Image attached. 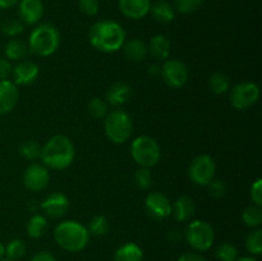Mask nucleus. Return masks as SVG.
<instances>
[{"mask_svg": "<svg viewBox=\"0 0 262 261\" xmlns=\"http://www.w3.org/2000/svg\"><path fill=\"white\" fill-rule=\"evenodd\" d=\"M26 250H27L26 243L22 240H19V238H14L5 247V255L10 260L17 261L26 255Z\"/></svg>", "mask_w": 262, "mask_h": 261, "instance_id": "obj_29", "label": "nucleus"}, {"mask_svg": "<svg viewBox=\"0 0 262 261\" xmlns=\"http://www.w3.org/2000/svg\"><path fill=\"white\" fill-rule=\"evenodd\" d=\"M216 257L220 261H237L238 250L234 245L229 242H224L217 247Z\"/></svg>", "mask_w": 262, "mask_h": 261, "instance_id": "obj_35", "label": "nucleus"}, {"mask_svg": "<svg viewBox=\"0 0 262 261\" xmlns=\"http://www.w3.org/2000/svg\"><path fill=\"white\" fill-rule=\"evenodd\" d=\"M150 13L154 19L160 23H170L176 18V8L168 0H158L151 4Z\"/></svg>", "mask_w": 262, "mask_h": 261, "instance_id": "obj_21", "label": "nucleus"}, {"mask_svg": "<svg viewBox=\"0 0 262 261\" xmlns=\"http://www.w3.org/2000/svg\"><path fill=\"white\" fill-rule=\"evenodd\" d=\"M20 155L27 160H36L41 155V146L40 143L36 142L35 140H28L20 145L19 147Z\"/></svg>", "mask_w": 262, "mask_h": 261, "instance_id": "obj_33", "label": "nucleus"}, {"mask_svg": "<svg viewBox=\"0 0 262 261\" xmlns=\"http://www.w3.org/2000/svg\"><path fill=\"white\" fill-rule=\"evenodd\" d=\"M148 54L154 60L165 61L168 60L171 51V44L169 38L164 35H156L151 38L150 45L147 46Z\"/></svg>", "mask_w": 262, "mask_h": 261, "instance_id": "obj_19", "label": "nucleus"}, {"mask_svg": "<svg viewBox=\"0 0 262 261\" xmlns=\"http://www.w3.org/2000/svg\"><path fill=\"white\" fill-rule=\"evenodd\" d=\"M176 4V12L183 13V14H191L201 8L204 0H174Z\"/></svg>", "mask_w": 262, "mask_h": 261, "instance_id": "obj_36", "label": "nucleus"}, {"mask_svg": "<svg viewBox=\"0 0 262 261\" xmlns=\"http://www.w3.org/2000/svg\"><path fill=\"white\" fill-rule=\"evenodd\" d=\"M145 209L154 220H165L171 215L170 200L160 192H154L146 197Z\"/></svg>", "mask_w": 262, "mask_h": 261, "instance_id": "obj_12", "label": "nucleus"}, {"mask_svg": "<svg viewBox=\"0 0 262 261\" xmlns=\"http://www.w3.org/2000/svg\"><path fill=\"white\" fill-rule=\"evenodd\" d=\"M251 199L255 205H258V206L262 205V181L260 178L256 179V182L251 187Z\"/></svg>", "mask_w": 262, "mask_h": 261, "instance_id": "obj_39", "label": "nucleus"}, {"mask_svg": "<svg viewBox=\"0 0 262 261\" xmlns=\"http://www.w3.org/2000/svg\"><path fill=\"white\" fill-rule=\"evenodd\" d=\"M151 0H118L123 15L133 20L142 19L150 13Z\"/></svg>", "mask_w": 262, "mask_h": 261, "instance_id": "obj_17", "label": "nucleus"}, {"mask_svg": "<svg viewBox=\"0 0 262 261\" xmlns=\"http://www.w3.org/2000/svg\"><path fill=\"white\" fill-rule=\"evenodd\" d=\"M123 50H124V55L127 56L128 60L135 61V63L143 61L148 54L147 45L140 38H132L129 41H125L123 45Z\"/></svg>", "mask_w": 262, "mask_h": 261, "instance_id": "obj_22", "label": "nucleus"}, {"mask_svg": "<svg viewBox=\"0 0 262 261\" xmlns=\"http://www.w3.org/2000/svg\"><path fill=\"white\" fill-rule=\"evenodd\" d=\"M160 73L163 76L164 82L173 89L183 87L189 77L188 68L186 67V64L179 60H165L164 66L161 67Z\"/></svg>", "mask_w": 262, "mask_h": 261, "instance_id": "obj_10", "label": "nucleus"}, {"mask_svg": "<svg viewBox=\"0 0 262 261\" xmlns=\"http://www.w3.org/2000/svg\"><path fill=\"white\" fill-rule=\"evenodd\" d=\"M28 51H30L28 46L22 40H18V38H12L4 46V53L8 60H23L28 54Z\"/></svg>", "mask_w": 262, "mask_h": 261, "instance_id": "obj_24", "label": "nucleus"}, {"mask_svg": "<svg viewBox=\"0 0 262 261\" xmlns=\"http://www.w3.org/2000/svg\"><path fill=\"white\" fill-rule=\"evenodd\" d=\"M18 99H19V92L17 84L9 79L0 81V115L12 112L17 106Z\"/></svg>", "mask_w": 262, "mask_h": 261, "instance_id": "obj_16", "label": "nucleus"}, {"mask_svg": "<svg viewBox=\"0 0 262 261\" xmlns=\"http://www.w3.org/2000/svg\"><path fill=\"white\" fill-rule=\"evenodd\" d=\"M186 240L193 250H210L215 241L214 228L205 220H193L186 229Z\"/></svg>", "mask_w": 262, "mask_h": 261, "instance_id": "obj_7", "label": "nucleus"}, {"mask_svg": "<svg viewBox=\"0 0 262 261\" xmlns=\"http://www.w3.org/2000/svg\"><path fill=\"white\" fill-rule=\"evenodd\" d=\"M41 210L49 217L58 219L64 216L69 210V199L61 192H54L43 199L41 202Z\"/></svg>", "mask_w": 262, "mask_h": 261, "instance_id": "obj_14", "label": "nucleus"}, {"mask_svg": "<svg viewBox=\"0 0 262 261\" xmlns=\"http://www.w3.org/2000/svg\"><path fill=\"white\" fill-rule=\"evenodd\" d=\"M127 33L115 20H99L89 31V41L101 53H115L123 48Z\"/></svg>", "mask_w": 262, "mask_h": 261, "instance_id": "obj_1", "label": "nucleus"}, {"mask_svg": "<svg viewBox=\"0 0 262 261\" xmlns=\"http://www.w3.org/2000/svg\"><path fill=\"white\" fill-rule=\"evenodd\" d=\"M216 173L215 160L207 154L196 156L188 166L189 179L197 186H207Z\"/></svg>", "mask_w": 262, "mask_h": 261, "instance_id": "obj_8", "label": "nucleus"}, {"mask_svg": "<svg viewBox=\"0 0 262 261\" xmlns=\"http://www.w3.org/2000/svg\"><path fill=\"white\" fill-rule=\"evenodd\" d=\"M4 255H5V247H4V245L0 242V260H3Z\"/></svg>", "mask_w": 262, "mask_h": 261, "instance_id": "obj_44", "label": "nucleus"}, {"mask_svg": "<svg viewBox=\"0 0 262 261\" xmlns=\"http://www.w3.org/2000/svg\"><path fill=\"white\" fill-rule=\"evenodd\" d=\"M0 261H14V260H10V258H5V260H0Z\"/></svg>", "mask_w": 262, "mask_h": 261, "instance_id": "obj_46", "label": "nucleus"}, {"mask_svg": "<svg viewBox=\"0 0 262 261\" xmlns=\"http://www.w3.org/2000/svg\"><path fill=\"white\" fill-rule=\"evenodd\" d=\"M132 96V89L125 82H115L107 89L105 100L113 106H122L127 104Z\"/></svg>", "mask_w": 262, "mask_h": 261, "instance_id": "obj_18", "label": "nucleus"}, {"mask_svg": "<svg viewBox=\"0 0 262 261\" xmlns=\"http://www.w3.org/2000/svg\"><path fill=\"white\" fill-rule=\"evenodd\" d=\"M19 0H0V9H9L17 5Z\"/></svg>", "mask_w": 262, "mask_h": 261, "instance_id": "obj_43", "label": "nucleus"}, {"mask_svg": "<svg viewBox=\"0 0 262 261\" xmlns=\"http://www.w3.org/2000/svg\"><path fill=\"white\" fill-rule=\"evenodd\" d=\"M43 8L42 0H19V7H18V13L23 25H36L43 17Z\"/></svg>", "mask_w": 262, "mask_h": 261, "instance_id": "obj_15", "label": "nucleus"}, {"mask_svg": "<svg viewBox=\"0 0 262 261\" xmlns=\"http://www.w3.org/2000/svg\"><path fill=\"white\" fill-rule=\"evenodd\" d=\"M12 64L7 58H0V81L8 79V77L12 74Z\"/></svg>", "mask_w": 262, "mask_h": 261, "instance_id": "obj_40", "label": "nucleus"}, {"mask_svg": "<svg viewBox=\"0 0 262 261\" xmlns=\"http://www.w3.org/2000/svg\"><path fill=\"white\" fill-rule=\"evenodd\" d=\"M209 86L211 91L216 95H223L228 92L230 89V81L229 77L223 72H215L210 76L209 78Z\"/></svg>", "mask_w": 262, "mask_h": 261, "instance_id": "obj_26", "label": "nucleus"}, {"mask_svg": "<svg viewBox=\"0 0 262 261\" xmlns=\"http://www.w3.org/2000/svg\"><path fill=\"white\" fill-rule=\"evenodd\" d=\"M54 238L63 250L68 252H79L89 245L90 233L82 223L64 220L54 229Z\"/></svg>", "mask_w": 262, "mask_h": 261, "instance_id": "obj_3", "label": "nucleus"}, {"mask_svg": "<svg viewBox=\"0 0 262 261\" xmlns=\"http://www.w3.org/2000/svg\"><path fill=\"white\" fill-rule=\"evenodd\" d=\"M110 229V223L107 220V217L102 216V215H97V216H94L89 223V227H87V230L91 235H95V237H104Z\"/></svg>", "mask_w": 262, "mask_h": 261, "instance_id": "obj_28", "label": "nucleus"}, {"mask_svg": "<svg viewBox=\"0 0 262 261\" xmlns=\"http://www.w3.org/2000/svg\"><path fill=\"white\" fill-rule=\"evenodd\" d=\"M40 68L31 60H20L12 68L13 83L17 86H28L37 79Z\"/></svg>", "mask_w": 262, "mask_h": 261, "instance_id": "obj_13", "label": "nucleus"}, {"mask_svg": "<svg viewBox=\"0 0 262 261\" xmlns=\"http://www.w3.org/2000/svg\"><path fill=\"white\" fill-rule=\"evenodd\" d=\"M177 261H206V260H205L201 255H199V253L187 252L184 253V255H182Z\"/></svg>", "mask_w": 262, "mask_h": 261, "instance_id": "obj_42", "label": "nucleus"}, {"mask_svg": "<svg viewBox=\"0 0 262 261\" xmlns=\"http://www.w3.org/2000/svg\"><path fill=\"white\" fill-rule=\"evenodd\" d=\"M242 220L247 227L257 228L262 224V209L258 205H251L242 212Z\"/></svg>", "mask_w": 262, "mask_h": 261, "instance_id": "obj_27", "label": "nucleus"}, {"mask_svg": "<svg viewBox=\"0 0 262 261\" xmlns=\"http://www.w3.org/2000/svg\"><path fill=\"white\" fill-rule=\"evenodd\" d=\"M260 99V87L253 82H242L233 87L230 92V104L237 110L252 107Z\"/></svg>", "mask_w": 262, "mask_h": 261, "instance_id": "obj_9", "label": "nucleus"}, {"mask_svg": "<svg viewBox=\"0 0 262 261\" xmlns=\"http://www.w3.org/2000/svg\"><path fill=\"white\" fill-rule=\"evenodd\" d=\"M196 212V204L189 196H181L171 205V214L178 222H188Z\"/></svg>", "mask_w": 262, "mask_h": 261, "instance_id": "obj_20", "label": "nucleus"}, {"mask_svg": "<svg viewBox=\"0 0 262 261\" xmlns=\"http://www.w3.org/2000/svg\"><path fill=\"white\" fill-rule=\"evenodd\" d=\"M130 156L141 168L150 169L160 160V146L150 136H140L130 143Z\"/></svg>", "mask_w": 262, "mask_h": 261, "instance_id": "obj_6", "label": "nucleus"}, {"mask_svg": "<svg viewBox=\"0 0 262 261\" xmlns=\"http://www.w3.org/2000/svg\"><path fill=\"white\" fill-rule=\"evenodd\" d=\"M133 133V122L127 112L115 109L105 117V135L113 143L122 145L130 138Z\"/></svg>", "mask_w": 262, "mask_h": 261, "instance_id": "obj_5", "label": "nucleus"}, {"mask_svg": "<svg viewBox=\"0 0 262 261\" xmlns=\"http://www.w3.org/2000/svg\"><path fill=\"white\" fill-rule=\"evenodd\" d=\"M74 145L71 138L55 135L41 147V160L43 165L54 170H64L74 160Z\"/></svg>", "mask_w": 262, "mask_h": 261, "instance_id": "obj_2", "label": "nucleus"}, {"mask_svg": "<svg viewBox=\"0 0 262 261\" xmlns=\"http://www.w3.org/2000/svg\"><path fill=\"white\" fill-rule=\"evenodd\" d=\"M26 230L27 234L33 240H38V238L43 237L48 230V220L42 215H33L30 217L27 225H26Z\"/></svg>", "mask_w": 262, "mask_h": 261, "instance_id": "obj_25", "label": "nucleus"}, {"mask_svg": "<svg viewBox=\"0 0 262 261\" xmlns=\"http://www.w3.org/2000/svg\"><path fill=\"white\" fill-rule=\"evenodd\" d=\"M27 46L31 53L41 58L53 55L60 46V32L53 23H41L31 32Z\"/></svg>", "mask_w": 262, "mask_h": 261, "instance_id": "obj_4", "label": "nucleus"}, {"mask_svg": "<svg viewBox=\"0 0 262 261\" xmlns=\"http://www.w3.org/2000/svg\"><path fill=\"white\" fill-rule=\"evenodd\" d=\"M246 248L250 253L260 256L262 253V230L255 229L246 237Z\"/></svg>", "mask_w": 262, "mask_h": 261, "instance_id": "obj_30", "label": "nucleus"}, {"mask_svg": "<svg viewBox=\"0 0 262 261\" xmlns=\"http://www.w3.org/2000/svg\"><path fill=\"white\" fill-rule=\"evenodd\" d=\"M207 187H209L210 194H211L212 197L222 199V197H224L225 194H227V183H225L224 181H222V179L214 178L209 184H207Z\"/></svg>", "mask_w": 262, "mask_h": 261, "instance_id": "obj_37", "label": "nucleus"}, {"mask_svg": "<svg viewBox=\"0 0 262 261\" xmlns=\"http://www.w3.org/2000/svg\"><path fill=\"white\" fill-rule=\"evenodd\" d=\"M30 261H56L55 257L51 255L50 252H45V251H41L37 252Z\"/></svg>", "mask_w": 262, "mask_h": 261, "instance_id": "obj_41", "label": "nucleus"}, {"mask_svg": "<svg viewBox=\"0 0 262 261\" xmlns=\"http://www.w3.org/2000/svg\"><path fill=\"white\" fill-rule=\"evenodd\" d=\"M23 30H25V25L22 20L17 19V18H9L2 23V32L8 37H15V36L20 35Z\"/></svg>", "mask_w": 262, "mask_h": 261, "instance_id": "obj_32", "label": "nucleus"}, {"mask_svg": "<svg viewBox=\"0 0 262 261\" xmlns=\"http://www.w3.org/2000/svg\"><path fill=\"white\" fill-rule=\"evenodd\" d=\"M89 114L91 115L94 119H102L107 115V102L104 99H100V97H94L91 101L89 102Z\"/></svg>", "mask_w": 262, "mask_h": 261, "instance_id": "obj_31", "label": "nucleus"}, {"mask_svg": "<svg viewBox=\"0 0 262 261\" xmlns=\"http://www.w3.org/2000/svg\"><path fill=\"white\" fill-rule=\"evenodd\" d=\"M143 251L138 245L128 242L117 248L113 261H142Z\"/></svg>", "mask_w": 262, "mask_h": 261, "instance_id": "obj_23", "label": "nucleus"}, {"mask_svg": "<svg viewBox=\"0 0 262 261\" xmlns=\"http://www.w3.org/2000/svg\"><path fill=\"white\" fill-rule=\"evenodd\" d=\"M78 7L83 14L90 15V17L96 15L100 9L99 0H78Z\"/></svg>", "mask_w": 262, "mask_h": 261, "instance_id": "obj_38", "label": "nucleus"}, {"mask_svg": "<svg viewBox=\"0 0 262 261\" xmlns=\"http://www.w3.org/2000/svg\"><path fill=\"white\" fill-rule=\"evenodd\" d=\"M133 181H135V184L137 188L146 189L150 188L152 186V174H151L150 169L148 168H140L136 170L135 177H133Z\"/></svg>", "mask_w": 262, "mask_h": 261, "instance_id": "obj_34", "label": "nucleus"}, {"mask_svg": "<svg viewBox=\"0 0 262 261\" xmlns=\"http://www.w3.org/2000/svg\"><path fill=\"white\" fill-rule=\"evenodd\" d=\"M23 186L32 192H40L48 187L50 181V174L48 168L41 164H31L27 166L22 177Z\"/></svg>", "mask_w": 262, "mask_h": 261, "instance_id": "obj_11", "label": "nucleus"}, {"mask_svg": "<svg viewBox=\"0 0 262 261\" xmlns=\"http://www.w3.org/2000/svg\"><path fill=\"white\" fill-rule=\"evenodd\" d=\"M237 261H257L256 260V258H253V257H238L237 258Z\"/></svg>", "mask_w": 262, "mask_h": 261, "instance_id": "obj_45", "label": "nucleus"}]
</instances>
